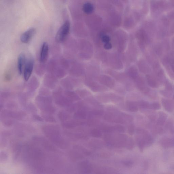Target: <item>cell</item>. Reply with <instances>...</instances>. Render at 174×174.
<instances>
[{
	"label": "cell",
	"instance_id": "1",
	"mask_svg": "<svg viewBox=\"0 0 174 174\" xmlns=\"http://www.w3.org/2000/svg\"><path fill=\"white\" fill-rule=\"evenodd\" d=\"M43 133L53 143L60 139L62 136L60 129L57 126L46 125L42 128Z\"/></svg>",
	"mask_w": 174,
	"mask_h": 174
},
{
	"label": "cell",
	"instance_id": "2",
	"mask_svg": "<svg viewBox=\"0 0 174 174\" xmlns=\"http://www.w3.org/2000/svg\"><path fill=\"white\" fill-rule=\"evenodd\" d=\"M70 29L69 22L66 21L57 32L55 36V40L58 43L64 42L69 34Z\"/></svg>",
	"mask_w": 174,
	"mask_h": 174
},
{
	"label": "cell",
	"instance_id": "3",
	"mask_svg": "<svg viewBox=\"0 0 174 174\" xmlns=\"http://www.w3.org/2000/svg\"><path fill=\"white\" fill-rule=\"evenodd\" d=\"M26 113L23 111H12L2 110L1 113V119L7 118L20 120L26 116Z\"/></svg>",
	"mask_w": 174,
	"mask_h": 174
},
{
	"label": "cell",
	"instance_id": "4",
	"mask_svg": "<svg viewBox=\"0 0 174 174\" xmlns=\"http://www.w3.org/2000/svg\"><path fill=\"white\" fill-rule=\"evenodd\" d=\"M32 139L34 141L40 144L44 149L47 150L55 151L57 150L56 148L53 144L43 137L35 136L33 137Z\"/></svg>",
	"mask_w": 174,
	"mask_h": 174
},
{
	"label": "cell",
	"instance_id": "5",
	"mask_svg": "<svg viewBox=\"0 0 174 174\" xmlns=\"http://www.w3.org/2000/svg\"><path fill=\"white\" fill-rule=\"evenodd\" d=\"M128 139L127 135L120 134L115 138H113V137L111 144L118 148L124 147L126 146Z\"/></svg>",
	"mask_w": 174,
	"mask_h": 174
},
{
	"label": "cell",
	"instance_id": "6",
	"mask_svg": "<svg viewBox=\"0 0 174 174\" xmlns=\"http://www.w3.org/2000/svg\"><path fill=\"white\" fill-rule=\"evenodd\" d=\"M34 64V61L31 59H30L26 62L23 73L24 79L26 81L28 80L32 74Z\"/></svg>",
	"mask_w": 174,
	"mask_h": 174
},
{
	"label": "cell",
	"instance_id": "7",
	"mask_svg": "<svg viewBox=\"0 0 174 174\" xmlns=\"http://www.w3.org/2000/svg\"><path fill=\"white\" fill-rule=\"evenodd\" d=\"M35 32V29L32 28L23 33L20 37L21 42L23 43H28L34 35Z\"/></svg>",
	"mask_w": 174,
	"mask_h": 174
},
{
	"label": "cell",
	"instance_id": "8",
	"mask_svg": "<svg viewBox=\"0 0 174 174\" xmlns=\"http://www.w3.org/2000/svg\"><path fill=\"white\" fill-rule=\"evenodd\" d=\"M49 53V44L46 42L43 43L40 50V60L42 63L45 62L47 59Z\"/></svg>",
	"mask_w": 174,
	"mask_h": 174
},
{
	"label": "cell",
	"instance_id": "9",
	"mask_svg": "<svg viewBox=\"0 0 174 174\" xmlns=\"http://www.w3.org/2000/svg\"><path fill=\"white\" fill-rule=\"evenodd\" d=\"M78 168L81 173H90L92 170L91 165L87 161L81 162L78 165Z\"/></svg>",
	"mask_w": 174,
	"mask_h": 174
},
{
	"label": "cell",
	"instance_id": "10",
	"mask_svg": "<svg viewBox=\"0 0 174 174\" xmlns=\"http://www.w3.org/2000/svg\"><path fill=\"white\" fill-rule=\"evenodd\" d=\"M26 62L25 54L23 53L21 54L18 56L17 62L18 72L20 75L23 73Z\"/></svg>",
	"mask_w": 174,
	"mask_h": 174
},
{
	"label": "cell",
	"instance_id": "11",
	"mask_svg": "<svg viewBox=\"0 0 174 174\" xmlns=\"http://www.w3.org/2000/svg\"><path fill=\"white\" fill-rule=\"evenodd\" d=\"M84 124L83 122L77 120L64 122L62 125L63 127L66 129H70L75 128L77 126L82 125Z\"/></svg>",
	"mask_w": 174,
	"mask_h": 174
},
{
	"label": "cell",
	"instance_id": "12",
	"mask_svg": "<svg viewBox=\"0 0 174 174\" xmlns=\"http://www.w3.org/2000/svg\"><path fill=\"white\" fill-rule=\"evenodd\" d=\"M87 114L84 110L80 109L76 112L74 114V117L76 119L79 120H85L87 117Z\"/></svg>",
	"mask_w": 174,
	"mask_h": 174
},
{
	"label": "cell",
	"instance_id": "13",
	"mask_svg": "<svg viewBox=\"0 0 174 174\" xmlns=\"http://www.w3.org/2000/svg\"><path fill=\"white\" fill-rule=\"evenodd\" d=\"M69 155L72 160L77 161V160H81L83 158V156L78 152L76 150H73L70 152Z\"/></svg>",
	"mask_w": 174,
	"mask_h": 174
},
{
	"label": "cell",
	"instance_id": "14",
	"mask_svg": "<svg viewBox=\"0 0 174 174\" xmlns=\"http://www.w3.org/2000/svg\"><path fill=\"white\" fill-rule=\"evenodd\" d=\"M58 117L61 122H64L68 119L70 116L69 114L64 111H60L58 113Z\"/></svg>",
	"mask_w": 174,
	"mask_h": 174
},
{
	"label": "cell",
	"instance_id": "15",
	"mask_svg": "<svg viewBox=\"0 0 174 174\" xmlns=\"http://www.w3.org/2000/svg\"><path fill=\"white\" fill-rule=\"evenodd\" d=\"M84 12L90 14L93 12L94 7L91 3H85L83 7Z\"/></svg>",
	"mask_w": 174,
	"mask_h": 174
},
{
	"label": "cell",
	"instance_id": "16",
	"mask_svg": "<svg viewBox=\"0 0 174 174\" xmlns=\"http://www.w3.org/2000/svg\"><path fill=\"white\" fill-rule=\"evenodd\" d=\"M42 117L44 120L47 122L52 123H55L56 122V120L55 118L51 115V114L43 113Z\"/></svg>",
	"mask_w": 174,
	"mask_h": 174
},
{
	"label": "cell",
	"instance_id": "17",
	"mask_svg": "<svg viewBox=\"0 0 174 174\" xmlns=\"http://www.w3.org/2000/svg\"><path fill=\"white\" fill-rule=\"evenodd\" d=\"M73 148L74 149L78 150L85 155H88H88H90L91 154L90 151L87 150L82 146L76 145Z\"/></svg>",
	"mask_w": 174,
	"mask_h": 174
},
{
	"label": "cell",
	"instance_id": "18",
	"mask_svg": "<svg viewBox=\"0 0 174 174\" xmlns=\"http://www.w3.org/2000/svg\"><path fill=\"white\" fill-rule=\"evenodd\" d=\"M127 109L131 112H136L138 111V108L134 103L131 102H128L126 104Z\"/></svg>",
	"mask_w": 174,
	"mask_h": 174
},
{
	"label": "cell",
	"instance_id": "19",
	"mask_svg": "<svg viewBox=\"0 0 174 174\" xmlns=\"http://www.w3.org/2000/svg\"><path fill=\"white\" fill-rule=\"evenodd\" d=\"M91 134L92 136L95 138H100L102 136V133L101 131L97 129H92L91 132Z\"/></svg>",
	"mask_w": 174,
	"mask_h": 174
},
{
	"label": "cell",
	"instance_id": "20",
	"mask_svg": "<svg viewBox=\"0 0 174 174\" xmlns=\"http://www.w3.org/2000/svg\"><path fill=\"white\" fill-rule=\"evenodd\" d=\"M115 115L113 113H109L106 114L104 117V119L109 122H114Z\"/></svg>",
	"mask_w": 174,
	"mask_h": 174
},
{
	"label": "cell",
	"instance_id": "21",
	"mask_svg": "<svg viewBox=\"0 0 174 174\" xmlns=\"http://www.w3.org/2000/svg\"><path fill=\"white\" fill-rule=\"evenodd\" d=\"M134 140L131 139H128L126 147L128 150H132L134 148Z\"/></svg>",
	"mask_w": 174,
	"mask_h": 174
},
{
	"label": "cell",
	"instance_id": "22",
	"mask_svg": "<svg viewBox=\"0 0 174 174\" xmlns=\"http://www.w3.org/2000/svg\"><path fill=\"white\" fill-rule=\"evenodd\" d=\"M2 120V123L3 125L6 127H10L13 124L14 121L11 119H6V118Z\"/></svg>",
	"mask_w": 174,
	"mask_h": 174
},
{
	"label": "cell",
	"instance_id": "23",
	"mask_svg": "<svg viewBox=\"0 0 174 174\" xmlns=\"http://www.w3.org/2000/svg\"><path fill=\"white\" fill-rule=\"evenodd\" d=\"M104 111L102 110H95L92 111L91 114L96 117H101L103 115Z\"/></svg>",
	"mask_w": 174,
	"mask_h": 174
},
{
	"label": "cell",
	"instance_id": "24",
	"mask_svg": "<svg viewBox=\"0 0 174 174\" xmlns=\"http://www.w3.org/2000/svg\"><path fill=\"white\" fill-rule=\"evenodd\" d=\"M121 115L123 117L125 123H127V122L129 123V122H131L133 120L132 117L128 114L122 113Z\"/></svg>",
	"mask_w": 174,
	"mask_h": 174
},
{
	"label": "cell",
	"instance_id": "25",
	"mask_svg": "<svg viewBox=\"0 0 174 174\" xmlns=\"http://www.w3.org/2000/svg\"><path fill=\"white\" fill-rule=\"evenodd\" d=\"M114 130L120 133H124L125 131V129L123 125H116L114 127Z\"/></svg>",
	"mask_w": 174,
	"mask_h": 174
},
{
	"label": "cell",
	"instance_id": "26",
	"mask_svg": "<svg viewBox=\"0 0 174 174\" xmlns=\"http://www.w3.org/2000/svg\"><path fill=\"white\" fill-rule=\"evenodd\" d=\"M102 130L106 133H109L114 131V127L105 126L101 129Z\"/></svg>",
	"mask_w": 174,
	"mask_h": 174
},
{
	"label": "cell",
	"instance_id": "27",
	"mask_svg": "<svg viewBox=\"0 0 174 174\" xmlns=\"http://www.w3.org/2000/svg\"><path fill=\"white\" fill-rule=\"evenodd\" d=\"M135 131V127L134 125L131 124L129 125L128 129V132L130 135L134 134Z\"/></svg>",
	"mask_w": 174,
	"mask_h": 174
},
{
	"label": "cell",
	"instance_id": "28",
	"mask_svg": "<svg viewBox=\"0 0 174 174\" xmlns=\"http://www.w3.org/2000/svg\"><path fill=\"white\" fill-rule=\"evenodd\" d=\"M123 165L128 168H130L133 166V162L131 161H125L122 162Z\"/></svg>",
	"mask_w": 174,
	"mask_h": 174
},
{
	"label": "cell",
	"instance_id": "29",
	"mask_svg": "<svg viewBox=\"0 0 174 174\" xmlns=\"http://www.w3.org/2000/svg\"><path fill=\"white\" fill-rule=\"evenodd\" d=\"M98 121L97 120L90 119L88 120L87 124L90 126H94L98 124Z\"/></svg>",
	"mask_w": 174,
	"mask_h": 174
},
{
	"label": "cell",
	"instance_id": "30",
	"mask_svg": "<svg viewBox=\"0 0 174 174\" xmlns=\"http://www.w3.org/2000/svg\"><path fill=\"white\" fill-rule=\"evenodd\" d=\"M33 119L35 120L38 121L43 122L44 120L43 118L41 117L40 116L37 114L34 115H33Z\"/></svg>",
	"mask_w": 174,
	"mask_h": 174
},
{
	"label": "cell",
	"instance_id": "31",
	"mask_svg": "<svg viewBox=\"0 0 174 174\" xmlns=\"http://www.w3.org/2000/svg\"><path fill=\"white\" fill-rule=\"evenodd\" d=\"M7 158H8V156L5 152H1V160L2 162L5 161L7 160Z\"/></svg>",
	"mask_w": 174,
	"mask_h": 174
},
{
	"label": "cell",
	"instance_id": "32",
	"mask_svg": "<svg viewBox=\"0 0 174 174\" xmlns=\"http://www.w3.org/2000/svg\"><path fill=\"white\" fill-rule=\"evenodd\" d=\"M28 111L33 113H35L37 112V110L34 106H30L27 108Z\"/></svg>",
	"mask_w": 174,
	"mask_h": 174
},
{
	"label": "cell",
	"instance_id": "33",
	"mask_svg": "<svg viewBox=\"0 0 174 174\" xmlns=\"http://www.w3.org/2000/svg\"><path fill=\"white\" fill-rule=\"evenodd\" d=\"M102 38V41L106 43H109L110 40L109 36L108 35H103Z\"/></svg>",
	"mask_w": 174,
	"mask_h": 174
},
{
	"label": "cell",
	"instance_id": "34",
	"mask_svg": "<svg viewBox=\"0 0 174 174\" xmlns=\"http://www.w3.org/2000/svg\"><path fill=\"white\" fill-rule=\"evenodd\" d=\"M104 47L105 48V49H111L112 47V46L111 44L110 43H106L105 45H104Z\"/></svg>",
	"mask_w": 174,
	"mask_h": 174
},
{
	"label": "cell",
	"instance_id": "35",
	"mask_svg": "<svg viewBox=\"0 0 174 174\" xmlns=\"http://www.w3.org/2000/svg\"><path fill=\"white\" fill-rule=\"evenodd\" d=\"M6 143L7 141L5 139H3L1 140V146L2 145V147H4L6 146Z\"/></svg>",
	"mask_w": 174,
	"mask_h": 174
}]
</instances>
